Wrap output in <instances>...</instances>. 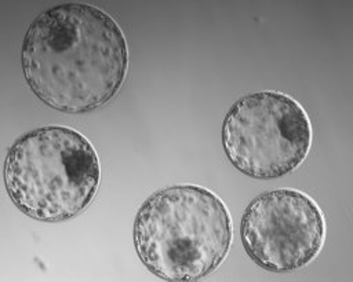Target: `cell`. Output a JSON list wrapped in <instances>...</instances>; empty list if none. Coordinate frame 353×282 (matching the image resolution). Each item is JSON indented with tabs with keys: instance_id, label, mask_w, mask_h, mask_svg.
<instances>
[{
	"instance_id": "1",
	"label": "cell",
	"mask_w": 353,
	"mask_h": 282,
	"mask_svg": "<svg viewBox=\"0 0 353 282\" xmlns=\"http://www.w3.org/2000/svg\"><path fill=\"white\" fill-rule=\"evenodd\" d=\"M21 65L30 91L43 103L79 114L105 106L121 89L128 47L108 12L87 3H63L32 21Z\"/></svg>"
},
{
	"instance_id": "2",
	"label": "cell",
	"mask_w": 353,
	"mask_h": 282,
	"mask_svg": "<svg viewBox=\"0 0 353 282\" xmlns=\"http://www.w3.org/2000/svg\"><path fill=\"white\" fill-rule=\"evenodd\" d=\"M139 260L165 281H197L214 272L232 243L225 202L197 184H174L148 197L134 220Z\"/></svg>"
},
{
	"instance_id": "3",
	"label": "cell",
	"mask_w": 353,
	"mask_h": 282,
	"mask_svg": "<svg viewBox=\"0 0 353 282\" xmlns=\"http://www.w3.org/2000/svg\"><path fill=\"white\" fill-rule=\"evenodd\" d=\"M4 186L26 216L55 223L80 215L101 183V164L91 142L65 125H46L21 135L8 149Z\"/></svg>"
},
{
	"instance_id": "4",
	"label": "cell",
	"mask_w": 353,
	"mask_h": 282,
	"mask_svg": "<svg viewBox=\"0 0 353 282\" xmlns=\"http://www.w3.org/2000/svg\"><path fill=\"white\" fill-rule=\"evenodd\" d=\"M302 105L279 91L239 98L222 122V147L232 165L254 179H276L296 169L312 146Z\"/></svg>"
},
{
	"instance_id": "5",
	"label": "cell",
	"mask_w": 353,
	"mask_h": 282,
	"mask_svg": "<svg viewBox=\"0 0 353 282\" xmlns=\"http://www.w3.org/2000/svg\"><path fill=\"white\" fill-rule=\"evenodd\" d=\"M248 257L272 272H290L313 261L325 239V220L317 202L295 188L258 194L240 223Z\"/></svg>"
}]
</instances>
